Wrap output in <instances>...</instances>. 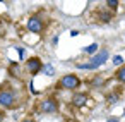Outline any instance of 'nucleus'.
Instances as JSON below:
<instances>
[{"instance_id":"nucleus-18","label":"nucleus","mask_w":125,"mask_h":122,"mask_svg":"<svg viewBox=\"0 0 125 122\" xmlns=\"http://www.w3.org/2000/svg\"><path fill=\"white\" fill-rule=\"evenodd\" d=\"M19 50V55H21V59L24 60V55H26V52H24V48H17Z\"/></svg>"},{"instance_id":"nucleus-13","label":"nucleus","mask_w":125,"mask_h":122,"mask_svg":"<svg viewBox=\"0 0 125 122\" xmlns=\"http://www.w3.org/2000/svg\"><path fill=\"white\" fill-rule=\"evenodd\" d=\"M104 4H106V7L108 9H111L113 12L120 7V0H104Z\"/></svg>"},{"instance_id":"nucleus-11","label":"nucleus","mask_w":125,"mask_h":122,"mask_svg":"<svg viewBox=\"0 0 125 122\" xmlns=\"http://www.w3.org/2000/svg\"><path fill=\"white\" fill-rule=\"evenodd\" d=\"M9 74L10 76H14V77H21V65L19 64H10V67H9Z\"/></svg>"},{"instance_id":"nucleus-4","label":"nucleus","mask_w":125,"mask_h":122,"mask_svg":"<svg viewBox=\"0 0 125 122\" xmlns=\"http://www.w3.org/2000/svg\"><path fill=\"white\" fill-rule=\"evenodd\" d=\"M58 108H60L58 100L53 98V96H48V98L40 100V101H38V107H36V110H38L40 113H57Z\"/></svg>"},{"instance_id":"nucleus-15","label":"nucleus","mask_w":125,"mask_h":122,"mask_svg":"<svg viewBox=\"0 0 125 122\" xmlns=\"http://www.w3.org/2000/svg\"><path fill=\"white\" fill-rule=\"evenodd\" d=\"M118 98H120V93H118V91H115V93H111V95H108V96H106V101H108L110 105H115V103L118 101Z\"/></svg>"},{"instance_id":"nucleus-22","label":"nucleus","mask_w":125,"mask_h":122,"mask_svg":"<svg viewBox=\"0 0 125 122\" xmlns=\"http://www.w3.org/2000/svg\"><path fill=\"white\" fill-rule=\"evenodd\" d=\"M108 122H120V119H116V117H111V119H108Z\"/></svg>"},{"instance_id":"nucleus-3","label":"nucleus","mask_w":125,"mask_h":122,"mask_svg":"<svg viewBox=\"0 0 125 122\" xmlns=\"http://www.w3.org/2000/svg\"><path fill=\"white\" fill-rule=\"evenodd\" d=\"M26 29L29 31V33H34V35H43L45 33V29H46V23H45V19L43 17H40V16H29L28 19H26Z\"/></svg>"},{"instance_id":"nucleus-16","label":"nucleus","mask_w":125,"mask_h":122,"mask_svg":"<svg viewBox=\"0 0 125 122\" xmlns=\"http://www.w3.org/2000/svg\"><path fill=\"white\" fill-rule=\"evenodd\" d=\"M111 62H113V65L120 67L122 64H125V59H123L122 55H113V57H111Z\"/></svg>"},{"instance_id":"nucleus-6","label":"nucleus","mask_w":125,"mask_h":122,"mask_svg":"<svg viewBox=\"0 0 125 122\" xmlns=\"http://www.w3.org/2000/svg\"><path fill=\"white\" fill-rule=\"evenodd\" d=\"M24 69H26V72H29L31 76H36V74L41 72L43 62H41L40 57H29V59H26V62H24Z\"/></svg>"},{"instance_id":"nucleus-23","label":"nucleus","mask_w":125,"mask_h":122,"mask_svg":"<svg viewBox=\"0 0 125 122\" xmlns=\"http://www.w3.org/2000/svg\"><path fill=\"white\" fill-rule=\"evenodd\" d=\"M91 2H98V0H91Z\"/></svg>"},{"instance_id":"nucleus-10","label":"nucleus","mask_w":125,"mask_h":122,"mask_svg":"<svg viewBox=\"0 0 125 122\" xmlns=\"http://www.w3.org/2000/svg\"><path fill=\"white\" fill-rule=\"evenodd\" d=\"M104 83H106V79H104L101 74H96V76L91 79V86H93V88H101V86H104Z\"/></svg>"},{"instance_id":"nucleus-12","label":"nucleus","mask_w":125,"mask_h":122,"mask_svg":"<svg viewBox=\"0 0 125 122\" xmlns=\"http://www.w3.org/2000/svg\"><path fill=\"white\" fill-rule=\"evenodd\" d=\"M75 67H77V69H84V71H98V69H96L91 62H84V64L77 62V64H75Z\"/></svg>"},{"instance_id":"nucleus-7","label":"nucleus","mask_w":125,"mask_h":122,"mask_svg":"<svg viewBox=\"0 0 125 122\" xmlns=\"http://www.w3.org/2000/svg\"><path fill=\"white\" fill-rule=\"evenodd\" d=\"M110 59V52L106 50V48H99L96 53H93L91 55V59H89V62L96 67V69H99L101 65H104L106 64V60Z\"/></svg>"},{"instance_id":"nucleus-24","label":"nucleus","mask_w":125,"mask_h":122,"mask_svg":"<svg viewBox=\"0 0 125 122\" xmlns=\"http://www.w3.org/2000/svg\"><path fill=\"white\" fill-rule=\"evenodd\" d=\"M0 62H2V57H0Z\"/></svg>"},{"instance_id":"nucleus-8","label":"nucleus","mask_w":125,"mask_h":122,"mask_svg":"<svg viewBox=\"0 0 125 122\" xmlns=\"http://www.w3.org/2000/svg\"><path fill=\"white\" fill-rule=\"evenodd\" d=\"M96 17H98V21L99 23H103V24H108L113 17H115V12L111 11V9H99V11H96Z\"/></svg>"},{"instance_id":"nucleus-2","label":"nucleus","mask_w":125,"mask_h":122,"mask_svg":"<svg viewBox=\"0 0 125 122\" xmlns=\"http://www.w3.org/2000/svg\"><path fill=\"white\" fill-rule=\"evenodd\" d=\"M81 84H82V81L77 74H63L57 81L55 88L60 89V91H77L81 88Z\"/></svg>"},{"instance_id":"nucleus-9","label":"nucleus","mask_w":125,"mask_h":122,"mask_svg":"<svg viewBox=\"0 0 125 122\" xmlns=\"http://www.w3.org/2000/svg\"><path fill=\"white\" fill-rule=\"evenodd\" d=\"M115 79H116L120 84L125 86V64H122L120 67H116V71H115Z\"/></svg>"},{"instance_id":"nucleus-19","label":"nucleus","mask_w":125,"mask_h":122,"mask_svg":"<svg viewBox=\"0 0 125 122\" xmlns=\"http://www.w3.org/2000/svg\"><path fill=\"white\" fill-rule=\"evenodd\" d=\"M21 122H36V120H34L33 117H26V119H22Z\"/></svg>"},{"instance_id":"nucleus-14","label":"nucleus","mask_w":125,"mask_h":122,"mask_svg":"<svg viewBox=\"0 0 125 122\" xmlns=\"http://www.w3.org/2000/svg\"><path fill=\"white\" fill-rule=\"evenodd\" d=\"M98 50H99V45H98V43H91L89 47H86V48H84V53L93 55V53H96Z\"/></svg>"},{"instance_id":"nucleus-21","label":"nucleus","mask_w":125,"mask_h":122,"mask_svg":"<svg viewBox=\"0 0 125 122\" xmlns=\"http://www.w3.org/2000/svg\"><path fill=\"white\" fill-rule=\"evenodd\" d=\"M77 35H79L77 29H72V31H70V36H77Z\"/></svg>"},{"instance_id":"nucleus-20","label":"nucleus","mask_w":125,"mask_h":122,"mask_svg":"<svg viewBox=\"0 0 125 122\" xmlns=\"http://www.w3.org/2000/svg\"><path fill=\"white\" fill-rule=\"evenodd\" d=\"M4 120H5V113L0 110V122H4Z\"/></svg>"},{"instance_id":"nucleus-27","label":"nucleus","mask_w":125,"mask_h":122,"mask_svg":"<svg viewBox=\"0 0 125 122\" xmlns=\"http://www.w3.org/2000/svg\"><path fill=\"white\" fill-rule=\"evenodd\" d=\"M0 2H2V0H0Z\"/></svg>"},{"instance_id":"nucleus-25","label":"nucleus","mask_w":125,"mask_h":122,"mask_svg":"<svg viewBox=\"0 0 125 122\" xmlns=\"http://www.w3.org/2000/svg\"><path fill=\"white\" fill-rule=\"evenodd\" d=\"M65 122H70V120H65Z\"/></svg>"},{"instance_id":"nucleus-1","label":"nucleus","mask_w":125,"mask_h":122,"mask_svg":"<svg viewBox=\"0 0 125 122\" xmlns=\"http://www.w3.org/2000/svg\"><path fill=\"white\" fill-rule=\"evenodd\" d=\"M19 103H21V98L17 89H14L9 84H5L4 88L0 86V107L5 110H12V108H17Z\"/></svg>"},{"instance_id":"nucleus-5","label":"nucleus","mask_w":125,"mask_h":122,"mask_svg":"<svg viewBox=\"0 0 125 122\" xmlns=\"http://www.w3.org/2000/svg\"><path fill=\"white\" fill-rule=\"evenodd\" d=\"M70 105L74 108H84V107H93V100L89 98L87 93H82V91H75L70 98Z\"/></svg>"},{"instance_id":"nucleus-26","label":"nucleus","mask_w":125,"mask_h":122,"mask_svg":"<svg viewBox=\"0 0 125 122\" xmlns=\"http://www.w3.org/2000/svg\"><path fill=\"white\" fill-rule=\"evenodd\" d=\"M123 115H125V112H123Z\"/></svg>"},{"instance_id":"nucleus-17","label":"nucleus","mask_w":125,"mask_h":122,"mask_svg":"<svg viewBox=\"0 0 125 122\" xmlns=\"http://www.w3.org/2000/svg\"><path fill=\"white\" fill-rule=\"evenodd\" d=\"M41 71H43V74H46V76H53V74H55V69H53V65H50V64H48V65L43 64V69H41Z\"/></svg>"}]
</instances>
